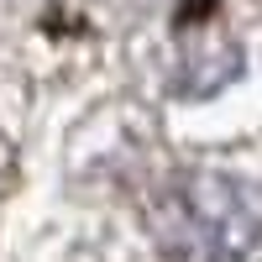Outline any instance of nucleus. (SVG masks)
<instances>
[{
	"instance_id": "f257e3e1",
	"label": "nucleus",
	"mask_w": 262,
	"mask_h": 262,
	"mask_svg": "<svg viewBox=\"0 0 262 262\" xmlns=\"http://www.w3.org/2000/svg\"><path fill=\"white\" fill-rule=\"evenodd\" d=\"M168 210H173L168 247L184 262H247L262 247L257 194H247L231 179H189Z\"/></svg>"
}]
</instances>
